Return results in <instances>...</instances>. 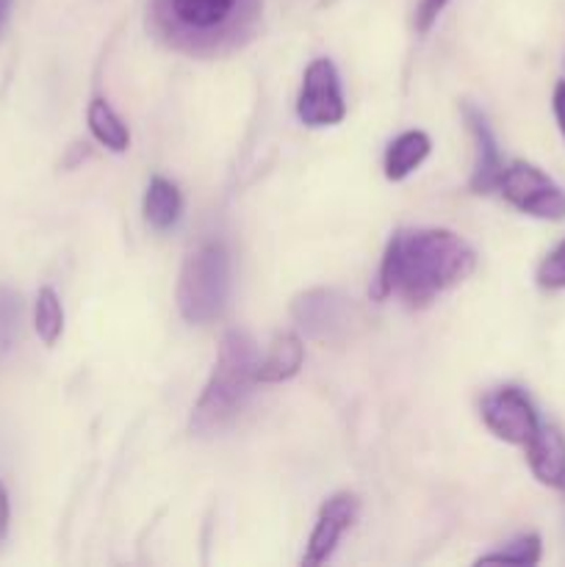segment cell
Segmentation results:
<instances>
[{
  "instance_id": "cell-6",
  "label": "cell",
  "mask_w": 565,
  "mask_h": 567,
  "mask_svg": "<svg viewBox=\"0 0 565 567\" xmlns=\"http://www.w3.org/2000/svg\"><path fill=\"white\" fill-rule=\"evenodd\" d=\"M480 415L487 430L510 446H526L541 430L535 404L515 385H504L485 393L480 402Z\"/></svg>"
},
{
  "instance_id": "cell-11",
  "label": "cell",
  "mask_w": 565,
  "mask_h": 567,
  "mask_svg": "<svg viewBox=\"0 0 565 567\" xmlns=\"http://www.w3.org/2000/svg\"><path fill=\"white\" fill-rule=\"evenodd\" d=\"M526 463L532 476L552 491L565 493V435L552 424H541L526 443Z\"/></svg>"
},
{
  "instance_id": "cell-22",
  "label": "cell",
  "mask_w": 565,
  "mask_h": 567,
  "mask_svg": "<svg viewBox=\"0 0 565 567\" xmlns=\"http://www.w3.org/2000/svg\"><path fill=\"white\" fill-rule=\"evenodd\" d=\"M6 532H9V491L0 482V540L6 537Z\"/></svg>"
},
{
  "instance_id": "cell-19",
  "label": "cell",
  "mask_w": 565,
  "mask_h": 567,
  "mask_svg": "<svg viewBox=\"0 0 565 567\" xmlns=\"http://www.w3.org/2000/svg\"><path fill=\"white\" fill-rule=\"evenodd\" d=\"M543 291H563L565 288V238L541 260L535 275Z\"/></svg>"
},
{
  "instance_id": "cell-17",
  "label": "cell",
  "mask_w": 565,
  "mask_h": 567,
  "mask_svg": "<svg viewBox=\"0 0 565 567\" xmlns=\"http://www.w3.org/2000/svg\"><path fill=\"white\" fill-rule=\"evenodd\" d=\"M22 327V299L14 288L0 286V360L17 347Z\"/></svg>"
},
{
  "instance_id": "cell-21",
  "label": "cell",
  "mask_w": 565,
  "mask_h": 567,
  "mask_svg": "<svg viewBox=\"0 0 565 567\" xmlns=\"http://www.w3.org/2000/svg\"><path fill=\"white\" fill-rule=\"evenodd\" d=\"M552 109H554V120H557L559 133H563V138H565V81H559L557 86H554Z\"/></svg>"
},
{
  "instance_id": "cell-23",
  "label": "cell",
  "mask_w": 565,
  "mask_h": 567,
  "mask_svg": "<svg viewBox=\"0 0 565 567\" xmlns=\"http://www.w3.org/2000/svg\"><path fill=\"white\" fill-rule=\"evenodd\" d=\"M11 9H14V0H0V37H3L6 25H9Z\"/></svg>"
},
{
  "instance_id": "cell-2",
  "label": "cell",
  "mask_w": 565,
  "mask_h": 567,
  "mask_svg": "<svg viewBox=\"0 0 565 567\" xmlns=\"http://www.w3.org/2000/svg\"><path fill=\"white\" fill-rule=\"evenodd\" d=\"M264 0H150L147 25L161 44L194 59H219L255 37Z\"/></svg>"
},
{
  "instance_id": "cell-13",
  "label": "cell",
  "mask_w": 565,
  "mask_h": 567,
  "mask_svg": "<svg viewBox=\"0 0 565 567\" xmlns=\"http://www.w3.org/2000/svg\"><path fill=\"white\" fill-rule=\"evenodd\" d=\"M430 150L432 142L424 131H408L393 138L386 150V161H382V169H386L388 181H404L410 172L424 164Z\"/></svg>"
},
{
  "instance_id": "cell-10",
  "label": "cell",
  "mask_w": 565,
  "mask_h": 567,
  "mask_svg": "<svg viewBox=\"0 0 565 567\" xmlns=\"http://www.w3.org/2000/svg\"><path fill=\"white\" fill-rule=\"evenodd\" d=\"M463 116L471 131V138H474V172H471L469 188L474 194H493L504 172L499 142L493 136L491 125H487V116L476 105L463 103Z\"/></svg>"
},
{
  "instance_id": "cell-4",
  "label": "cell",
  "mask_w": 565,
  "mask_h": 567,
  "mask_svg": "<svg viewBox=\"0 0 565 567\" xmlns=\"http://www.w3.org/2000/svg\"><path fill=\"white\" fill-rule=\"evenodd\" d=\"M233 288V260L222 241H205L188 255L177 282V310L188 324L222 319Z\"/></svg>"
},
{
  "instance_id": "cell-7",
  "label": "cell",
  "mask_w": 565,
  "mask_h": 567,
  "mask_svg": "<svg viewBox=\"0 0 565 567\" xmlns=\"http://www.w3.org/2000/svg\"><path fill=\"white\" fill-rule=\"evenodd\" d=\"M352 299L336 288H310L291 305V316L299 330L314 341H341L352 324Z\"/></svg>"
},
{
  "instance_id": "cell-15",
  "label": "cell",
  "mask_w": 565,
  "mask_h": 567,
  "mask_svg": "<svg viewBox=\"0 0 565 567\" xmlns=\"http://www.w3.org/2000/svg\"><path fill=\"white\" fill-rule=\"evenodd\" d=\"M86 122H89V131L92 136L97 138L103 147H109L111 153H125L127 144H131V133H127L125 122L114 114L105 100H92L86 111Z\"/></svg>"
},
{
  "instance_id": "cell-1",
  "label": "cell",
  "mask_w": 565,
  "mask_h": 567,
  "mask_svg": "<svg viewBox=\"0 0 565 567\" xmlns=\"http://www.w3.org/2000/svg\"><path fill=\"white\" fill-rule=\"evenodd\" d=\"M476 255L458 233L441 227L399 230L388 241L374 282V299L399 297L410 308H427L474 271Z\"/></svg>"
},
{
  "instance_id": "cell-20",
  "label": "cell",
  "mask_w": 565,
  "mask_h": 567,
  "mask_svg": "<svg viewBox=\"0 0 565 567\" xmlns=\"http://www.w3.org/2000/svg\"><path fill=\"white\" fill-rule=\"evenodd\" d=\"M449 0H419V6H415V31L419 33H427L432 25H435V20L441 17V11L446 9Z\"/></svg>"
},
{
  "instance_id": "cell-16",
  "label": "cell",
  "mask_w": 565,
  "mask_h": 567,
  "mask_svg": "<svg viewBox=\"0 0 565 567\" xmlns=\"http://www.w3.org/2000/svg\"><path fill=\"white\" fill-rule=\"evenodd\" d=\"M33 327L44 347H55L64 332V310H61V299L53 288H39L37 305H33Z\"/></svg>"
},
{
  "instance_id": "cell-5",
  "label": "cell",
  "mask_w": 565,
  "mask_h": 567,
  "mask_svg": "<svg viewBox=\"0 0 565 567\" xmlns=\"http://www.w3.org/2000/svg\"><path fill=\"white\" fill-rule=\"evenodd\" d=\"M496 192L521 214L548 221L565 219V188L530 161H513L504 166Z\"/></svg>"
},
{
  "instance_id": "cell-9",
  "label": "cell",
  "mask_w": 565,
  "mask_h": 567,
  "mask_svg": "<svg viewBox=\"0 0 565 567\" xmlns=\"http://www.w3.org/2000/svg\"><path fill=\"white\" fill-rule=\"evenodd\" d=\"M358 513H360V502L358 496H352V493H336L332 498H327V502L321 504L314 532H310L302 565L305 567L325 565L327 559L332 557V551H336L343 532L358 520Z\"/></svg>"
},
{
  "instance_id": "cell-18",
  "label": "cell",
  "mask_w": 565,
  "mask_h": 567,
  "mask_svg": "<svg viewBox=\"0 0 565 567\" xmlns=\"http://www.w3.org/2000/svg\"><path fill=\"white\" fill-rule=\"evenodd\" d=\"M543 543L537 535H521L515 540H510L507 546L499 548V551L482 554L480 563H504V565H537L541 563Z\"/></svg>"
},
{
  "instance_id": "cell-3",
  "label": "cell",
  "mask_w": 565,
  "mask_h": 567,
  "mask_svg": "<svg viewBox=\"0 0 565 567\" xmlns=\"http://www.w3.org/2000/svg\"><path fill=\"white\" fill-rule=\"evenodd\" d=\"M258 347L244 330H227L219 343V358L199 393L192 413V432L199 437L227 430L247 404L258 382Z\"/></svg>"
},
{
  "instance_id": "cell-12",
  "label": "cell",
  "mask_w": 565,
  "mask_h": 567,
  "mask_svg": "<svg viewBox=\"0 0 565 567\" xmlns=\"http://www.w3.org/2000/svg\"><path fill=\"white\" fill-rule=\"evenodd\" d=\"M305 360V347L294 332H282L275 338L269 354L258 363V382L264 385H275V382H286L299 374Z\"/></svg>"
},
{
  "instance_id": "cell-8",
  "label": "cell",
  "mask_w": 565,
  "mask_h": 567,
  "mask_svg": "<svg viewBox=\"0 0 565 567\" xmlns=\"http://www.w3.org/2000/svg\"><path fill=\"white\" fill-rule=\"evenodd\" d=\"M299 122L310 127L338 125L347 116V103L341 94L338 70L330 59H316L305 70L302 89L297 97Z\"/></svg>"
},
{
  "instance_id": "cell-14",
  "label": "cell",
  "mask_w": 565,
  "mask_h": 567,
  "mask_svg": "<svg viewBox=\"0 0 565 567\" xmlns=\"http://www.w3.org/2000/svg\"><path fill=\"white\" fill-rule=\"evenodd\" d=\"M183 214V197L177 186L166 177H153L144 192V219L153 230H170Z\"/></svg>"
}]
</instances>
